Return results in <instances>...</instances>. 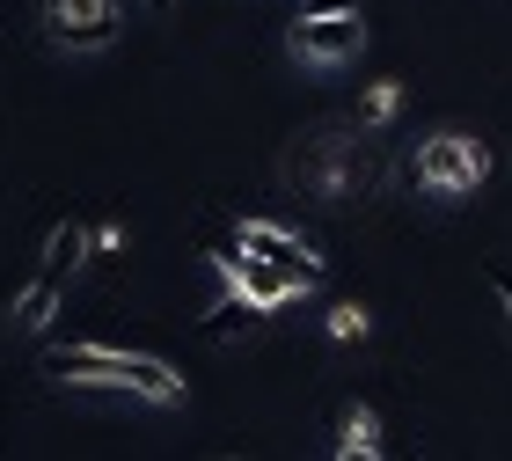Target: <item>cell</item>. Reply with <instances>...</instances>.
<instances>
[{"label": "cell", "mask_w": 512, "mask_h": 461, "mask_svg": "<svg viewBox=\"0 0 512 461\" xmlns=\"http://www.w3.org/2000/svg\"><path fill=\"white\" fill-rule=\"evenodd\" d=\"M59 381H88V388H132L147 403H183V381L147 352H103V344H59L52 352Z\"/></svg>", "instance_id": "cell-1"}, {"label": "cell", "mask_w": 512, "mask_h": 461, "mask_svg": "<svg viewBox=\"0 0 512 461\" xmlns=\"http://www.w3.org/2000/svg\"><path fill=\"white\" fill-rule=\"evenodd\" d=\"M483 169H491V154H483L476 140H461V132H439V140H425V154H417V176H425L439 198L476 191Z\"/></svg>", "instance_id": "cell-2"}, {"label": "cell", "mask_w": 512, "mask_h": 461, "mask_svg": "<svg viewBox=\"0 0 512 461\" xmlns=\"http://www.w3.org/2000/svg\"><path fill=\"white\" fill-rule=\"evenodd\" d=\"M293 59H308V66H344V59H359V44H366V22L352 8H330V15H308V22H293Z\"/></svg>", "instance_id": "cell-3"}, {"label": "cell", "mask_w": 512, "mask_h": 461, "mask_svg": "<svg viewBox=\"0 0 512 461\" xmlns=\"http://www.w3.org/2000/svg\"><path fill=\"white\" fill-rule=\"evenodd\" d=\"M118 0H52V30L59 44H74V52H103L110 37H118Z\"/></svg>", "instance_id": "cell-4"}, {"label": "cell", "mask_w": 512, "mask_h": 461, "mask_svg": "<svg viewBox=\"0 0 512 461\" xmlns=\"http://www.w3.org/2000/svg\"><path fill=\"white\" fill-rule=\"evenodd\" d=\"M242 249H249V257H271L278 271H293V286H300V293L322 286V264L308 257V242L286 235V227H271V220H242Z\"/></svg>", "instance_id": "cell-5"}, {"label": "cell", "mask_w": 512, "mask_h": 461, "mask_svg": "<svg viewBox=\"0 0 512 461\" xmlns=\"http://www.w3.org/2000/svg\"><path fill=\"white\" fill-rule=\"evenodd\" d=\"M227 279H235L256 308H278V301H293V293H300V286H293V271H278L271 257H249V249H242L235 264H227Z\"/></svg>", "instance_id": "cell-6"}, {"label": "cell", "mask_w": 512, "mask_h": 461, "mask_svg": "<svg viewBox=\"0 0 512 461\" xmlns=\"http://www.w3.org/2000/svg\"><path fill=\"white\" fill-rule=\"evenodd\" d=\"M59 286H66V279H59V271H37V279H30V286H22V293H15V308H8V322H15V330H22V337H37V330H44V322H52V315H59Z\"/></svg>", "instance_id": "cell-7"}, {"label": "cell", "mask_w": 512, "mask_h": 461, "mask_svg": "<svg viewBox=\"0 0 512 461\" xmlns=\"http://www.w3.org/2000/svg\"><path fill=\"white\" fill-rule=\"evenodd\" d=\"M256 322H264V308H256L249 293L235 286V293H220V301H213V315H205L198 330L213 337V344H235V337H249V330H256Z\"/></svg>", "instance_id": "cell-8"}, {"label": "cell", "mask_w": 512, "mask_h": 461, "mask_svg": "<svg viewBox=\"0 0 512 461\" xmlns=\"http://www.w3.org/2000/svg\"><path fill=\"white\" fill-rule=\"evenodd\" d=\"M88 257V235L81 227H52V242H44V271H59V279H74V264Z\"/></svg>", "instance_id": "cell-9"}, {"label": "cell", "mask_w": 512, "mask_h": 461, "mask_svg": "<svg viewBox=\"0 0 512 461\" xmlns=\"http://www.w3.org/2000/svg\"><path fill=\"white\" fill-rule=\"evenodd\" d=\"M330 330H337V337H359L366 315H359V308H330Z\"/></svg>", "instance_id": "cell-10"}, {"label": "cell", "mask_w": 512, "mask_h": 461, "mask_svg": "<svg viewBox=\"0 0 512 461\" xmlns=\"http://www.w3.org/2000/svg\"><path fill=\"white\" fill-rule=\"evenodd\" d=\"M337 461H381V447L366 440V432H352V440H344V454H337Z\"/></svg>", "instance_id": "cell-11"}, {"label": "cell", "mask_w": 512, "mask_h": 461, "mask_svg": "<svg viewBox=\"0 0 512 461\" xmlns=\"http://www.w3.org/2000/svg\"><path fill=\"white\" fill-rule=\"evenodd\" d=\"M491 286H498V301H505V315H512V264H498V271H491Z\"/></svg>", "instance_id": "cell-12"}, {"label": "cell", "mask_w": 512, "mask_h": 461, "mask_svg": "<svg viewBox=\"0 0 512 461\" xmlns=\"http://www.w3.org/2000/svg\"><path fill=\"white\" fill-rule=\"evenodd\" d=\"M147 8H154V15H169V8H176V0H147Z\"/></svg>", "instance_id": "cell-13"}]
</instances>
